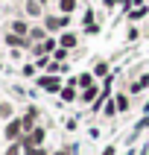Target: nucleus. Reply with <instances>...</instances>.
Listing matches in <instances>:
<instances>
[{
    "label": "nucleus",
    "instance_id": "obj_1",
    "mask_svg": "<svg viewBox=\"0 0 149 155\" xmlns=\"http://www.w3.org/2000/svg\"><path fill=\"white\" fill-rule=\"evenodd\" d=\"M24 132H26L24 117H12V120L6 123V129H3V138H6L9 143H15V140H21V138H24Z\"/></svg>",
    "mask_w": 149,
    "mask_h": 155
},
{
    "label": "nucleus",
    "instance_id": "obj_2",
    "mask_svg": "<svg viewBox=\"0 0 149 155\" xmlns=\"http://www.w3.org/2000/svg\"><path fill=\"white\" fill-rule=\"evenodd\" d=\"M44 138H47V132H44V126H35V129H29L21 138V147L24 149H32V147H44Z\"/></svg>",
    "mask_w": 149,
    "mask_h": 155
},
{
    "label": "nucleus",
    "instance_id": "obj_3",
    "mask_svg": "<svg viewBox=\"0 0 149 155\" xmlns=\"http://www.w3.org/2000/svg\"><path fill=\"white\" fill-rule=\"evenodd\" d=\"M38 85L50 94H61V79L59 76H38Z\"/></svg>",
    "mask_w": 149,
    "mask_h": 155
},
{
    "label": "nucleus",
    "instance_id": "obj_4",
    "mask_svg": "<svg viewBox=\"0 0 149 155\" xmlns=\"http://www.w3.org/2000/svg\"><path fill=\"white\" fill-rule=\"evenodd\" d=\"M146 15H149V3H143V6H134V9L129 12V21L134 24V21H143Z\"/></svg>",
    "mask_w": 149,
    "mask_h": 155
},
{
    "label": "nucleus",
    "instance_id": "obj_5",
    "mask_svg": "<svg viewBox=\"0 0 149 155\" xmlns=\"http://www.w3.org/2000/svg\"><path fill=\"white\" fill-rule=\"evenodd\" d=\"M59 44H61V50H73V47H76V35L73 32H61Z\"/></svg>",
    "mask_w": 149,
    "mask_h": 155
},
{
    "label": "nucleus",
    "instance_id": "obj_6",
    "mask_svg": "<svg viewBox=\"0 0 149 155\" xmlns=\"http://www.w3.org/2000/svg\"><path fill=\"white\" fill-rule=\"evenodd\" d=\"M114 103H117V111H129V108H131L129 94H117V100H114Z\"/></svg>",
    "mask_w": 149,
    "mask_h": 155
},
{
    "label": "nucleus",
    "instance_id": "obj_7",
    "mask_svg": "<svg viewBox=\"0 0 149 155\" xmlns=\"http://www.w3.org/2000/svg\"><path fill=\"white\" fill-rule=\"evenodd\" d=\"M61 100H64V103H73V100H76V85L61 88Z\"/></svg>",
    "mask_w": 149,
    "mask_h": 155
},
{
    "label": "nucleus",
    "instance_id": "obj_8",
    "mask_svg": "<svg viewBox=\"0 0 149 155\" xmlns=\"http://www.w3.org/2000/svg\"><path fill=\"white\" fill-rule=\"evenodd\" d=\"M59 9L61 15H70V12H76V0H59Z\"/></svg>",
    "mask_w": 149,
    "mask_h": 155
},
{
    "label": "nucleus",
    "instance_id": "obj_9",
    "mask_svg": "<svg viewBox=\"0 0 149 155\" xmlns=\"http://www.w3.org/2000/svg\"><path fill=\"white\" fill-rule=\"evenodd\" d=\"M3 155H24V147H21V140H15V143H9L6 152Z\"/></svg>",
    "mask_w": 149,
    "mask_h": 155
},
{
    "label": "nucleus",
    "instance_id": "obj_10",
    "mask_svg": "<svg viewBox=\"0 0 149 155\" xmlns=\"http://www.w3.org/2000/svg\"><path fill=\"white\" fill-rule=\"evenodd\" d=\"M64 26V18H47V29H61Z\"/></svg>",
    "mask_w": 149,
    "mask_h": 155
},
{
    "label": "nucleus",
    "instance_id": "obj_11",
    "mask_svg": "<svg viewBox=\"0 0 149 155\" xmlns=\"http://www.w3.org/2000/svg\"><path fill=\"white\" fill-rule=\"evenodd\" d=\"M44 29H38V26H35V29H29V35H26V38H29V41H44Z\"/></svg>",
    "mask_w": 149,
    "mask_h": 155
},
{
    "label": "nucleus",
    "instance_id": "obj_12",
    "mask_svg": "<svg viewBox=\"0 0 149 155\" xmlns=\"http://www.w3.org/2000/svg\"><path fill=\"white\" fill-rule=\"evenodd\" d=\"M0 117H6V120L15 117V111H12V105H9V103H0Z\"/></svg>",
    "mask_w": 149,
    "mask_h": 155
},
{
    "label": "nucleus",
    "instance_id": "obj_13",
    "mask_svg": "<svg viewBox=\"0 0 149 155\" xmlns=\"http://www.w3.org/2000/svg\"><path fill=\"white\" fill-rule=\"evenodd\" d=\"M76 85H82V88H91V85H94V76H91V73H82V76L76 79Z\"/></svg>",
    "mask_w": 149,
    "mask_h": 155
},
{
    "label": "nucleus",
    "instance_id": "obj_14",
    "mask_svg": "<svg viewBox=\"0 0 149 155\" xmlns=\"http://www.w3.org/2000/svg\"><path fill=\"white\" fill-rule=\"evenodd\" d=\"M82 100H85V103H91V100H96V85L85 88V91H82Z\"/></svg>",
    "mask_w": 149,
    "mask_h": 155
},
{
    "label": "nucleus",
    "instance_id": "obj_15",
    "mask_svg": "<svg viewBox=\"0 0 149 155\" xmlns=\"http://www.w3.org/2000/svg\"><path fill=\"white\" fill-rule=\"evenodd\" d=\"M26 15H32V18L41 15V9H38V3H35V0H29V3H26Z\"/></svg>",
    "mask_w": 149,
    "mask_h": 155
},
{
    "label": "nucleus",
    "instance_id": "obj_16",
    "mask_svg": "<svg viewBox=\"0 0 149 155\" xmlns=\"http://www.w3.org/2000/svg\"><path fill=\"white\" fill-rule=\"evenodd\" d=\"M24 155H47L44 147H32V149H24Z\"/></svg>",
    "mask_w": 149,
    "mask_h": 155
},
{
    "label": "nucleus",
    "instance_id": "obj_17",
    "mask_svg": "<svg viewBox=\"0 0 149 155\" xmlns=\"http://www.w3.org/2000/svg\"><path fill=\"white\" fill-rule=\"evenodd\" d=\"M105 73H108V64L99 61V64H96V76H105Z\"/></svg>",
    "mask_w": 149,
    "mask_h": 155
},
{
    "label": "nucleus",
    "instance_id": "obj_18",
    "mask_svg": "<svg viewBox=\"0 0 149 155\" xmlns=\"http://www.w3.org/2000/svg\"><path fill=\"white\" fill-rule=\"evenodd\" d=\"M12 29H15V32H21V35H24V32H26V24H21V21H15V24H12Z\"/></svg>",
    "mask_w": 149,
    "mask_h": 155
},
{
    "label": "nucleus",
    "instance_id": "obj_19",
    "mask_svg": "<svg viewBox=\"0 0 149 155\" xmlns=\"http://www.w3.org/2000/svg\"><path fill=\"white\" fill-rule=\"evenodd\" d=\"M134 38H140V32H138V26H131V29H129V41H134Z\"/></svg>",
    "mask_w": 149,
    "mask_h": 155
},
{
    "label": "nucleus",
    "instance_id": "obj_20",
    "mask_svg": "<svg viewBox=\"0 0 149 155\" xmlns=\"http://www.w3.org/2000/svg\"><path fill=\"white\" fill-rule=\"evenodd\" d=\"M102 155H117V149H114V147H105V149H102Z\"/></svg>",
    "mask_w": 149,
    "mask_h": 155
},
{
    "label": "nucleus",
    "instance_id": "obj_21",
    "mask_svg": "<svg viewBox=\"0 0 149 155\" xmlns=\"http://www.w3.org/2000/svg\"><path fill=\"white\" fill-rule=\"evenodd\" d=\"M41 3H44V0H41Z\"/></svg>",
    "mask_w": 149,
    "mask_h": 155
}]
</instances>
